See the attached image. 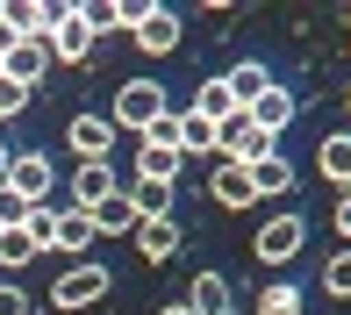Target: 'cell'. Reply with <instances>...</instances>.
<instances>
[{
  "label": "cell",
  "instance_id": "obj_21",
  "mask_svg": "<svg viewBox=\"0 0 351 315\" xmlns=\"http://www.w3.org/2000/svg\"><path fill=\"white\" fill-rule=\"evenodd\" d=\"M36 258H43L36 229H0V273H29Z\"/></svg>",
  "mask_w": 351,
  "mask_h": 315
},
{
  "label": "cell",
  "instance_id": "obj_12",
  "mask_svg": "<svg viewBox=\"0 0 351 315\" xmlns=\"http://www.w3.org/2000/svg\"><path fill=\"white\" fill-rule=\"evenodd\" d=\"M43 65H51V36H29V43H14V51L0 58V72H8L14 86H29V93L43 86Z\"/></svg>",
  "mask_w": 351,
  "mask_h": 315
},
{
  "label": "cell",
  "instance_id": "obj_29",
  "mask_svg": "<svg viewBox=\"0 0 351 315\" xmlns=\"http://www.w3.org/2000/svg\"><path fill=\"white\" fill-rule=\"evenodd\" d=\"M29 101H36V93H29V86H14V79L0 72V122H14V115H29Z\"/></svg>",
  "mask_w": 351,
  "mask_h": 315
},
{
  "label": "cell",
  "instance_id": "obj_32",
  "mask_svg": "<svg viewBox=\"0 0 351 315\" xmlns=\"http://www.w3.org/2000/svg\"><path fill=\"white\" fill-rule=\"evenodd\" d=\"M8 158H14V151H8V144H0V186H8Z\"/></svg>",
  "mask_w": 351,
  "mask_h": 315
},
{
  "label": "cell",
  "instance_id": "obj_31",
  "mask_svg": "<svg viewBox=\"0 0 351 315\" xmlns=\"http://www.w3.org/2000/svg\"><path fill=\"white\" fill-rule=\"evenodd\" d=\"M330 229H337L344 244H351V186H344V194H337V215H330Z\"/></svg>",
  "mask_w": 351,
  "mask_h": 315
},
{
  "label": "cell",
  "instance_id": "obj_27",
  "mask_svg": "<svg viewBox=\"0 0 351 315\" xmlns=\"http://www.w3.org/2000/svg\"><path fill=\"white\" fill-rule=\"evenodd\" d=\"M323 287H330V301H351V244L323 258Z\"/></svg>",
  "mask_w": 351,
  "mask_h": 315
},
{
  "label": "cell",
  "instance_id": "obj_22",
  "mask_svg": "<svg viewBox=\"0 0 351 315\" xmlns=\"http://www.w3.org/2000/svg\"><path fill=\"white\" fill-rule=\"evenodd\" d=\"M194 115L215 122V129H222V122H237V101L222 93V79H201V86H194Z\"/></svg>",
  "mask_w": 351,
  "mask_h": 315
},
{
  "label": "cell",
  "instance_id": "obj_26",
  "mask_svg": "<svg viewBox=\"0 0 351 315\" xmlns=\"http://www.w3.org/2000/svg\"><path fill=\"white\" fill-rule=\"evenodd\" d=\"M36 208H51V201H29V194H14V186H0V229H29Z\"/></svg>",
  "mask_w": 351,
  "mask_h": 315
},
{
  "label": "cell",
  "instance_id": "obj_11",
  "mask_svg": "<svg viewBox=\"0 0 351 315\" xmlns=\"http://www.w3.org/2000/svg\"><path fill=\"white\" fill-rule=\"evenodd\" d=\"M130 36H136L143 58H172V51H180V14H172V8H151V14L130 29Z\"/></svg>",
  "mask_w": 351,
  "mask_h": 315
},
{
  "label": "cell",
  "instance_id": "obj_6",
  "mask_svg": "<svg viewBox=\"0 0 351 315\" xmlns=\"http://www.w3.org/2000/svg\"><path fill=\"white\" fill-rule=\"evenodd\" d=\"M244 115H251V122H258V129H265V136H287V129H294V122H301V93H294V86H287V79H273V86H265V93H258V101H251V108H244Z\"/></svg>",
  "mask_w": 351,
  "mask_h": 315
},
{
  "label": "cell",
  "instance_id": "obj_33",
  "mask_svg": "<svg viewBox=\"0 0 351 315\" xmlns=\"http://www.w3.org/2000/svg\"><path fill=\"white\" fill-rule=\"evenodd\" d=\"M158 315H194V308H186V301H172V308H158Z\"/></svg>",
  "mask_w": 351,
  "mask_h": 315
},
{
  "label": "cell",
  "instance_id": "obj_28",
  "mask_svg": "<svg viewBox=\"0 0 351 315\" xmlns=\"http://www.w3.org/2000/svg\"><path fill=\"white\" fill-rule=\"evenodd\" d=\"M79 14H86L93 36H115L122 29V0H79Z\"/></svg>",
  "mask_w": 351,
  "mask_h": 315
},
{
  "label": "cell",
  "instance_id": "obj_3",
  "mask_svg": "<svg viewBox=\"0 0 351 315\" xmlns=\"http://www.w3.org/2000/svg\"><path fill=\"white\" fill-rule=\"evenodd\" d=\"M108 287H115V273H108V265H93V258H79V265H65V273L51 279V308L79 315V308H93V301H101Z\"/></svg>",
  "mask_w": 351,
  "mask_h": 315
},
{
  "label": "cell",
  "instance_id": "obj_14",
  "mask_svg": "<svg viewBox=\"0 0 351 315\" xmlns=\"http://www.w3.org/2000/svg\"><path fill=\"white\" fill-rule=\"evenodd\" d=\"M215 122H201L194 115V108H172V151H180V158H215Z\"/></svg>",
  "mask_w": 351,
  "mask_h": 315
},
{
  "label": "cell",
  "instance_id": "obj_16",
  "mask_svg": "<svg viewBox=\"0 0 351 315\" xmlns=\"http://www.w3.org/2000/svg\"><path fill=\"white\" fill-rule=\"evenodd\" d=\"M115 186H122L115 165H72V201H65V208H101Z\"/></svg>",
  "mask_w": 351,
  "mask_h": 315
},
{
  "label": "cell",
  "instance_id": "obj_4",
  "mask_svg": "<svg viewBox=\"0 0 351 315\" xmlns=\"http://www.w3.org/2000/svg\"><path fill=\"white\" fill-rule=\"evenodd\" d=\"M280 151V136H265L251 115H237V122H222V136H215V158H230V165H265V158Z\"/></svg>",
  "mask_w": 351,
  "mask_h": 315
},
{
  "label": "cell",
  "instance_id": "obj_23",
  "mask_svg": "<svg viewBox=\"0 0 351 315\" xmlns=\"http://www.w3.org/2000/svg\"><path fill=\"white\" fill-rule=\"evenodd\" d=\"M180 165H186L180 151H165V144H136V179H180Z\"/></svg>",
  "mask_w": 351,
  "mask_h": 315
},
{
  "label": "cell",
  "instance_id": "obj_19",
  "mask_svg": "<svg viewBox=\"0 0 351 315\" xmlns=\"http://www.w3.org/2000/svg\"><path fill=\"white\" fill-rule=\"evenodd\" d=\"M294 179H301V165H294L287 151H273L265 165H251V186H258V201H265V194H294Z\"/></svg>",
  "mask_w": 351,
  "mask_h": 315
},
{
  "label": "cell",
  "instance_id": "obj_17",
  "mask_svg": "<svg viewBox=\"0 0 351 315\" xmlns=\"http://www.w3.org/2000/svg\"><path fill=\"white\" fill-rule=\"evenodd\" d=\"M315 172H323V179L337 186V194L351 186V129H330L323 144H315Z\"/></svg>",
  "mask_w": 351,
  "mask_h": 315
},
{
  "label": "cell",
  "instance_id": "obj_34",
  "mask_svg": "<svg viewBox=\"0 0 351 315\" xmlns=\"http://www.w3.org/2000/svg\"><path fill=\"white\" fill-rule=\"evenodd\" d=\"M344 108H351V93H344Z\"/></svg>",
  "mask_w": 351,
  "mask_h": 315
},
{
  "label": "cell",
  "instance_id": "obj_1",
  "mask_svg": "<svg viewBox=\"0 0 351 315\" xmlns=\"http://www.w3.org/2000/svg\"><path fill=\"white\" fill-rule=\"evenodd\" d=\"M158 115H172V93H165V79H122V86H115V108H108L115 136H122V129H130V136H143Z\"/></svg>",
  "mask_w": 351,
  "mask_h": 315
},
{
  "label": "cell",
  "instance_id": "obj_10",
  "mask_svg": "<svg viewBox=\"0 0 351 315\" xmlns=\"http://www.w3.org/2000/svg\"><path fill=\"white\" fill-rule=\"evenodd\" d=\"M208 194H215V208H258V186H251V172L244 165H230V158H208Z\"/></svg>",
  "mask_w": 351,
  "mask_h": 315
},
{
  "label": "cell",
  "instance_id": "obj_13",
  "mask_svg": "<svg viewBox=\"0 0 351 315\" xmlns=\"http://www.w3.org/2000/svg\"><path fill=\"white\" fill-rule=\"evenodd\" d=\"M265 86H273V65H265V58H237V65L222 72V93H230V101H237V115H244V108L258 101Z\"/></svg>",
  "mask_w": 351,
  "mask_h": 315
},
{
  "label": "cell",
  "instance_id": "obj_30",
  "mask_svg": "<svg viewBox=\"0 0 351 315\" xmlns=\"http://www.w3.org/2000/svg\"><path fill=\"white\" fill-rule=\"evenodd\" d=\"M0 315H29V287H0Z\"/></svg>",
  "mask_w": 351,
  "mask_h": 315
},
{
  "label": "cell",
  "instance_id": "obj_25",
  "mask_svg": "<svg viewBox=\"0 0 351 315\" xmlns=\"http://www.w3.org/2000/svg\"><path fill=\"white\" fill-rule=\"evenodd\" d=\"M258 315H301V287H294V279H273V287H258Z\"/></svg>",
  "mask_w": 351,
  "mask_h": 315
},
{
  "label": "cell",
  "instance_id": "obj_9",
  "mask_svg": "<svg viewBox=\"0 0 351 315\" xmlns=\"http://www.w3.org/2000/svg\"><path fill=\"white\" fill-rule=\"evenodd\" d=\"M8 186H14V194H29V201H51V186H58L51 151H14V158H8Z\"/></svg>",
  "mask_w": 351,
  "mask_h": 315
},
{
  "label": "cell",
  "instance_id": "obj_7",
  "mask_svg": "<svg viewBox=\"0 0 351 315\" xmlns=\"http://www.w3.org/2000/svg\"><path fill=\"white\" fill-rule=\"evenodd\" d=\"M93 244H101V236H93V215L86 208H51V244H43V251H58V258L79 265Z\"/></svg>",
  "mask_w": 351,
  "mask_h": 315
},
{
  "label": "cell",
  "instance_id": "obj_18",
  "mask_svg": "<svg viewBox=\"0 0 351 315\" xmlns=\"http://www.w3.org/2000/svg\"><path fill=\"white\" fill-rule=\"evenodd\" d=\"M186 308L194 315H230V279L222 273H194L186 279Z\"/></svg>",
  "mask_w": 351,
  "mask_h": 315
},
{
  "label": "cell",
  "instance_id": "obj_20",
  "mask_svg": "<svg viewBox=\"0 0 351 315\" xmlns=\"http://www.w3.org/2000/svg\"><path fill=\"white\" fill-rule=\"evenodd\" d=\"M86 215H93V236H130V229H136V208H130V194H122V186L101 201V208H86Z\"/></svg>",
  "mask_w": 351,
  "mask_h": 315
},
{
  "label": "cell",
  "instance_id": "obj_5",
  "mask_svg": "<svg viewBox=\"0 0 351 315\" xmlns=\"http://www.w3.org/2000/svg\"><path fill=\"white\" fill-rule=\"evenodd\" d=\"M65 144H72L79 165H108V158H115V122H108V115H72L65 122Z\"/></svg>",
  "mask_w": 351,
  "mask_h": 315
},
{
  "label": "cell",
  "instance_id": "obj_2",
  "mask_svg": "<svg viewBox=\"0 0 351 315\" xmlns=\"http://www.w3.org/2000/svg\"><path fill=\"white\" fill-rule=\"evenodd\" d=\"M301 251H308V215H294V208H280L273 223L251 236V258H258V265H273V273H280V265H294Z\"/></svg>",
  "mask_w": 351,
  "mask_h": 315
},
{
  "label": "cell",
  "instance_id": "obj_8",
  "mask_svg": "<svg viewBox=\"0 0 351 315\" xmlns=\"http://www.w3.org/2000/svg\"><path fill=\"white\" fill-rule=\"evenodd\" d=\"M93 51H101V36L86 29V14L79 8H65L51 22V58H65V65H93Z\"/></svg>",
  "mask_w": 351,
  "mask_h": 315
},
{
  "label": "cell",
  "instance_id": "obj_24",
  "mask_svg": "<svg viewBox=\"0 0 351 315\" xmlns=\"http://www.w3.org/2000/svg\"><path fill=\"white\" fill-rule=\"evenodd\" d=\"M0 22H8L14 29V36H43V0H8V8H0Z\"/></svg>",
  "mask_w": 351,
  "mask_h": 315
},
{
  "label": "cell",
  "instance_id": "obj_15",
  "mask_svg": "<svg viewBox=\"0 0 351 315\" xmlns=\"http://www.w3.org/2000/svg\"><path fill=\"white\" fill-rule=\"evenodd\" d=\"M136 251H143V265H165L172 251H180V223H172V215H136Z\"/></svg>",
  "mask_w": 351,
  "mask_h": 315
}]
</instances>
